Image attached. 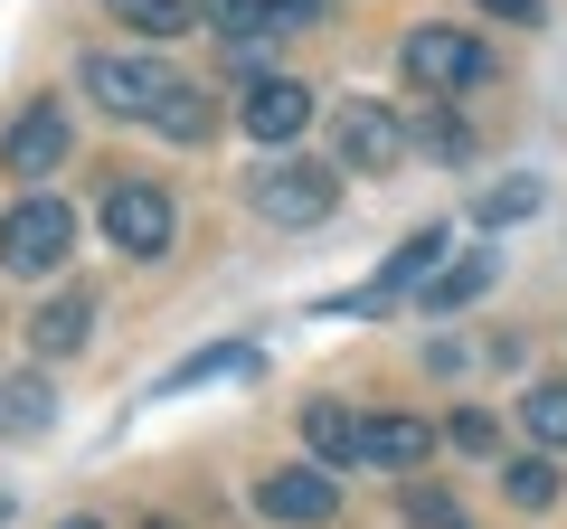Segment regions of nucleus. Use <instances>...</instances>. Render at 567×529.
Wrapping results in <instances>:
<instances>
[{
  "instance_id": "6e6552de",
  "label": "nucleus",
  "mask_w": 567,
  "mask_h": 529,
  "mask_svg": "<svg viewBox=\"0 0 567 529\" xmlns=\"http://www.w3.org/2000/svg\"><path fill=\"white\" fill-rule=\"evenodd\" d=\"M58 162H66V114L58 104H29V114L0 133V170H10V180H48Z\"/></svg>"
},
{
  "instance_id": "412c9836",
  "label": "nucleus",
  "mask_w": 567,
  "mask_h": 529,
  "mask_svg": "<svg viewBox=\"0 0 567 529\" xmlns=\"http://www.w3.org/2000/svg\"><path fill=\"white\" fill-rule=\"evenodd\" d=\"M398 520H406V529H464V510H454L435 483H416V473H406V501H398Z\"/></svg>"
},
{
  "instance_id": "2eb2a0df",
  "label": "nucleus",
  "mask_w": 567,
  "mask_h": 529,
  "mask_svg": "<svg viewBox=\"0 0 567 529\" xmlns=\"http://www.w3.org/2000/svg\"><path fill=\"white\" fill-rule=\"evenodd\" d=\"M104 10H114L133 39H152V48H171V39L189 29V0H104Z\"/></svg>"
},
{
  "instance_id": "f8f14e48",
  "label": "nucleus",
  "mask_w": 567,
  "mask_h": 529,
  "mask_svg": "<svg viewBox=\"0 0 567 529\" xmlns=\"http://www.w3.org/2000/svg\"><path fill=\"white\" fill-rule=\"evenodd\" d=\"M303 445H312V464H331V473H350V464H369V445H360V416L350 407H303Z\"/></svg>"
},
{
  "instance_id": "dca6fc26",
  "label": "nucleus",
  "mask_w": 567,
  "mask_h": 529,
  "mask_svg": "<svg viewBox=\"0 0 567 529\" xmlns=\"http://www.w3.org/2000/svg\"><path fill=\"white\" fill-rule=\"evenodd\" d=\"M483 284H492V256H464V264H445V274H425V312H454V303H473Z\"/></svg>"
},
{
  "instance_id": "1a4fd4ad",
  "label": "nucleus",
  "mask_w": 567,
  "mask_h": 529,
  "mask_svg": "<svg viewBox=\"0 0 567 529\" xmlns=\"http://www.w3.org/2000/svg\"><path fill=\"white\" fill-rule=\"evenodd\" d=\"M237 123H246V143H275L284 152L312 123V95L293 76H256V85H246V104H237Z\"/></svg>"
},
{
  "instance_id": "0eeeda50",
  "label": "nucleus",
  "mask_w": 567,
  "mask_h": 529,
  "mask_svg": "<svg viewBox=\"0 0 567 529\" xmlns=\"http://www.w3.org/2000/svg\"><path fill=\"white\" fill-rule=\"evenodd\" d=\"M256 510L284 520V529H322L331 510H341V473H331V464H275L256 483Z\"/></svg>"
},
{
  "instance_id": "5701e85b",
  "label": "nucleus",
  "mask_w": 567,
  "mask_h": 529,
  "mask_svg": "<svg viewBox=\"0 0 567 529\" xmlns=\"http://www.w3.org/2000/svg\"><path fill=\"white\" fill-rule=\"evenodd\" d=\"M331 0H265V39H284V29H322Z\"/></svg>"
},
{
  "instance_id": "bb28decb",
  "label": "nucleus",
  "mask_w": 567,
  "mask_h": 529,
  "mask_svg": "<svg viewBox=\"0 0 567 529\" xmlns=\"http://www.w3.org/2000/svg\"><path fill=\"white\" fill-rule=\"evenodd\" d=\"M142 529H181V520H142Z\"/></svg>"
},
{
  "instance_id": "20e7f679",
  "label": "nucleus",
  "mask_w": 567,
  "mask_h": 529,
  "mask_svg": "<svg viewBox=\"0 0 567 529\" xmlns=\"http://www.w3.org/2000/svg\"><path fill=\"white\" fill-rule=\"evenodd\" d=\"M95 227H104V246L114 256H133V264H152V256H171V189L162 180H114L104 189V208H95Z\"/></svg>"
},
{
  "instance_id": "aec40b11",
  "label": "nucleus",
  "mask_w": 567,
  "mask_h": 529,
  "mask_svg": "<svg viewBox=\"0 0 567 529\" xmlns=\"http://www.w3.org/2000/svg\"><path fill=\"white\" fill-rule=\"evenodd\" d=\"M237 369H256V350H246V341H227V350H199V360H181L162 387H208V378H237Z\"/></svg>"
},
{
  "instance_id": "4be33fe9",
  "label": "nucleus",
  "mask_w": 567,
  "mask_h": 529,
  "mask_svg": "<svg viewBox=\"0 0 567 529\" xmlns=\"http://www.w3.org/2000/svg\"><path fill=\"white\" fill-rule=\"evenodd\" d=\"M189 20H208L218 39H256V29H265V0H189Z\"/></svg>"
},
{
  "instance_id": "a878e982",
  "label": "nucleus",
  "mask_w": 567,
  "mask_h": 529,
  "mask_svg": "<svg viewBox=\"0 0 567 529\" xmlns=\"http://www.w3.org/2000/svg\"><path fill=\"white\" fill-rule=\"evenodd\" d=\"M58 529H104V520H58Z\"/></svg>"
},
{
  "instance_id": "9b49d317",
  "label": "nucleus",
  "mask_w": 567,
  "mask_h": 529,
  "mask_svg": "<svg viewBox=\"0 0 567 529\" xmlns=\"http://www.w3.org/2000/svg\"><path fill=\"white\" fill-rule=\"evenodd\" d=\"M360 445H369V464H388V473H425L435 435H425V416H360Z\"/></svg>"
},
{
  "instance_id": "b1692460",
  "label": "nucleus",
  "mask_w": 567,
  "mask_h": 529,
  "mask_svg": "<svg viewBox=\"0 0 567 529\" xmlns=\"http://www.w3.org/2000/svg\"><path fill=\"white\" fill-rule=\"evenodd\" d=\"M445 435H454V445H464V454H492V445H502V426H492L483 407H464V416H454Z\"/></svg>"
},
{
  "instance_id": "a211bd4d",
  "label": "nucleus",
  "mask_w": 567,
  "mask_h": 529,
  "mask_svg": "<svg viewBox=\"0 0 567 529\" xmlns=\"http://www.w3.org/2000/svg\"><path fill=\"white\" fill-rule=\"evenodd\" d=\"M502 491H511V510H548L558 501V464H548V454H520V464L502 473Z\"/></svg>"
},
{
  "instance_id": "9d476101",
  "label": "nucleus",
  "mask_w": 567,
  "mask_h": 529,
  "mask_svg": "<svg viewBox=\"0 0 567 529\" xmlns=\"http://www.w3.org/2000/svg\"><path fill=\"white\" fill-rule=\"evenodd\" d=\"M85 331H95V293L85 284H58L39 312H29V350H39V360H76Z\"/></svg>"
},
{
  "instance_id": "4468645a",
  "label": "nucleus",
  "mask_w": 567,
  "mask_h": 529,
  "mask_svg": "<svg viewBox=\"0 0 567 529\" xmlns=\"http://www.w3.org/2000/svg\"><path fill=\"white\" fill-rule=\"evenodd\" d=\"M152 133H162V143H208V133H218V114H208L199 85H171L162 114H152Z\"/></svg>"
},
{
  "instance_id": "ddd939ff",
  "label": "nucleus",
  "mask_w": 567,
  "mask_h": 529,
  "mask_svg": "<svg viewBox=\"0 0 567 529\" xmlns=\"http://www.w3.org/2000/svg\"><path fill=\"white\" fill-rule=\"evenodd\" d=\"M48 426H58V387H48L39 369L0 378V435H48Z\"/></svg>"
},
{
  "instance_id": "423d86ee",
  "label": "nucleus",
  "mask_w": 567,
  "mask_h": 529,
  "mask_svg": "<svg viewBox=\"0 0 567 529\" xmlns=\"http://www.w3.org/2000/svg\"><path fill=\"white\" fill-rule=\"evenodd\" d=\"M331 152H341V170H398L406 162V114L379 95H341L331 104Z\"/></svg>"
},
{
  "instance_id": "f03ea898",
  "label": "nucleus",
  "mask_w": 567,
  "mask_h": 529,
  "mask_svg": "<svg viewBox=\"0 0 567 529\" xmlns=\"http://www.w3.org/2000/svg\"><path fill=\"white\" fill-rule=\"evenodd\" d=\"M398 66H406L416 95H473V85H492V48L473 29H406Z\"/></svg>"
},
{
  "instance_id": "7ed1b4c3",
  "label": "nucleus",
  "mask_w": 567,
  "mask_h": 529,
  "mask_svg": "<svg viewBox=\"0 0 567 529\" xmlns=\"http://www.w3.org/2000/svg\"><path fill=\"white\" fill-rule=\"evenodd\" d=\"M246 199H256L265 227H322L331 208H341V162H265L256 180H246Z\"/></svg>"
},
{
  "instance_id": "39448f33",
  "label": "nucleus",
  "mask_w": 567,
  "mask_h": 529,
  "mask_svg": "<svg viewBox=\"0 0 567 529\" xmlns=\"http://www.w3.org/2000/svg\"><path fill=\"white\" fill-rule=\"evenodd\" d=\"M76 85L104 104V114H123V123H152V114H162V95H171L181 76H171L162 58H114V48H95V58L76 66Z\"/></svg>"
},
{
  "instance_id": "393cba45",
  "label": "nucleus",
  "mask_w": 567,
  "mask_h": 529,
  "mask_svg": "<svg viewBox=\"0 0 567 529\" xmlns=\"http://www.w3.org/2000/svg\"><path fill=\"white\" fill-rule=\"evenodd\" d=\"M473 10H483V20H502V29H539V20H548L539 0H473Z\"/></svg>"
},
{
  "instance_id": "6ab92c4d",
  "label": "nucleus",
  "mask_w": 567,
  "mask_h": 529,
  "mask_svg": "<svg viewBox=\"0 0 567 529\" xmlns=\"http://www.w3.org/2000/svg\"><path fill=\"white\" fill-rule=\"evenodd\" d=\"M520 416H529L539 445H567V378H539V387L520 397Z\"/></svg>"
},
{
  "instance_id": "f3484780",
  "label": "nucleus",
  "mask_w": 567,
  "mask_h": 529,
  "mask_svg": "<svg viewBox=\"0 0 567 529\" xmlns=\"http://www.w3.org/2000/svg\"><path fill=\"white\" fill-rule=\"evenodd\" d=\"M539 199H548L539 180H502V189L473 199V218H483V227H520V218H539Z\"/></svg>"
},
{
  "instance_id": "f257e3e1",
  "label": "nucleus",
  "mask_w": 567,
  "mask_h": 529,
  "mask_svg": "<svg viewBox=\"0 0 567 529\" xmlns=\"http://www.w3.org/2000/svg\"><path fill=\"white\" fill-rule=\"evenodd\" d=\"M66 256H76V208L66 199H20L0 218V274L48 284V274H66Z\"/></svg>"
}]
</instances>
